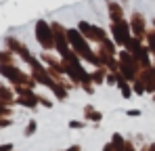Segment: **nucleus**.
I'll return each mask as SVG.
<instances>
[{
	"label": "nucleus",
	"instance_id": "f257e3e1",
	"mask_svg": "<svg viewBox=\"0 0 155 151\" xmlns=\"http://www.w3.org/2000/svg\"><path fill=\"white\" fill-rule=\"evenodd\" d=\"M65 34H67V40L71 42L74 50H76V55H80L82 59H86V61H90V63H99V59L92 55V50H90L88 44H86V40H84V36H82L80 29L69 27V29H65Z\"/></svg>",
	"mask_w": 155,
	"mask_h": 151
},
{
	"label": "nucleus",
	"instance_id": "f03ea898",
	"mask_svg": "<svg viewBox=\"0 0 155 151\" xmlns=\"http://www.w3.org/2000/svg\"><path fill=\"white\" fill-rule=\"evenodd\" d=\"M36 38H38V42L44 49H52L54 46V34H52V27L46 21H38L36 23Z\"/></svg>",
	"mask_w": 155,
	"mask_h": 151
},
{
	"label": "nucleus",
	"instance_id": "7ed1b4c3",
	"mask_svg": "<svg viewBox=\"0 0 155 151\" xmlns=\"http://www.w3.org/2000/svg\"><path fill=\"white\" fill-rule=\"evenodd\" d=\"M111 34H113V40H115V44H120V46H126L130 42V27L126 21H113L111 25Z\"/></svg>",
	"mask_w": 155,
	"mask_h": 151
},
{
	"label": "nucleus",
	"instance_id": "20e7f679",
	"mask_svg": "<svg viewBox=\"0 0 155 151\" xmlns=\"http://www.w3.org/2000/svg\"><path fill=\"white\" fill-rule=\"evenodd\" d=\"M78 29H80L86 38L101 40V42L105 40V32L103 29H101V27H94V25H90V23H86V21H80V23H78Z\"/></svg>",
	"mask_w": 155,
	"mask_h": 151
},
{
	"label": "nucleus",
	"instance_id": "39448f33",
	"mask_svg": "<svg viewBox=\"0 0 155 151\" xmlns=\"http://www.w3.org/2000/svg\"><path fill=\"white\" fill-rule=\"evenodd\" d=\"M117 86L122 88V92H124V97L128 99V97H130V92H132V90L128 88V84H126V78H124L122 74H117Z\"/></svg>",
	"mask_w": 155,
	"mask_h": 151
},
{
	"label": "nucleus",
	"instance_id": "423d86ee",
	"mask_svg": "<svg viewBox=\"0 0 155 151\" xmlns=\"http://www.w3.org/2000/svg\"><path fill=\"white\" fill-rule=\"evenodd\" d=\"M86 113H88V116H90V120H101V116H99V113H97V111H92V109H90V107H88V109H86Z\"/></svg>",
	"mask_w": 155,
	"mask_h": 151
},
{
	"label": "nucleus",
	"instance_id": "0eeeda50",
	"mask_svg": "<svg viewBox=\"0 0 155 151\" xmlns=\"http://www.w3.org/2000/svg\"><path fill=\"white\" fill-rule=\"evenodd\" d=\"M134 90H136V92L140 95V92H145V86H143L140 82H134Z\"/></svg>",
	"mask_w": 155,
	"mask_h": 151
},
{
	"label": "nucleus",
	"instance_id": "6e6552de",
	"mask_svg": "<svg viewBox=\"0 0 155 151\" xmlns=\"http://www.w3.org/2000/svg\"><path fill=\"white\" fill-rule=\"evenodd\" d=\"M36 130V122H29V126H27V134H31Z\"/></svg>",
	"mask_w": 155,
	"mask_h": 151
},
{
	"label": "nucleus",
	"instance_id": "1a4fd4ad",
	"mask_svg": "<svg viewBox=\"0 0 155 151\" xmlns=\"http://www.w3.org/2000/svg\"><path fill=\"white\" fill-rule=\"evenodd\" d=\"M128 116H140V111L138 109H128Z\"/></svg>",
	"mask_w": 155,
	"mask_h": 151
},
{
	"label": "nucleus",
	"instance_id": "9d476101",
	"mask_svg": "<svg viewBox=\"0 0 155 151\" xmlns=\"http://www.w3.org/2000/svg\"><path fill=\"white\" fill-rule=\"evenodd\" d=\"M69 126H71V128H82V124H80V122H71Z\"/></svg>",
	"mask_w": 155,
	"mask_h": 151
}]
</instances>
